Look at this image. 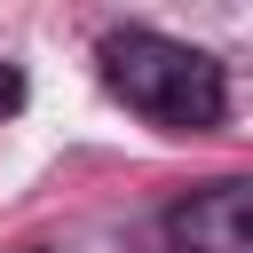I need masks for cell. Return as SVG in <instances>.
<instances>
[{
  "instance_id": "obj_1",
  "label": "cell",
  "mask_w": 253,
  "mask_h": 253,
  "mask_svg": "<svg viewBox=\"0 0 253 253\" xmlns=\"http://www.w3.org/2000/svg\"><path fill=\"white\" fill-rule=\"evenodd\" d=\"M103 79L150 126H213L221 103H229L221 63L182 47V40H166V32H111L103 40Z\"/></svg>"
},
{
  "instance_id": "obj_2",
  "label": "cell",
  "mask_w": 253,
  "mask_h": 253,
  "mask_svg": "<svg viewBox=\"0 0 253 253\" xmlns=\"http://www.w3.org/2000/svg\"><path fill=\"white\" fill-rule=\"evenodd\" d=\"M166 237L182 253H253V174L206 182L166 213Z\"/></svg>"
},
{
  "instance_id": "obj_3",
  "label": "cell",
  "mask_w": 253,
  "mask_h": 253,
  "mask_svg": "<svg viewBox=\"0 0 253 253\" xmlns=\"http://www.w3.org/2000/svg\"><path fill=\"white\" fill-rule=\"evenodd\" d=\"M0 111H24V71L0 63Z\"/></svg>"
}]
</instances>
